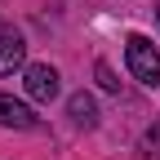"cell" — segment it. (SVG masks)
Returning a JSON list of instances; mask_svg holds the SVG:
<instances>
[{
	"label": "cell",
	"mask_w": 160,
	"mask_h": 160,
	"mask_svg": "<svg viewBox=\"0 0 160 160\" xmlns=\"http://www.w3.org/2000/svg\"><path fill=\"white\" fill-rule=\"evenodd\" d=\"M67 111H71V120H76L80 129H93V125H98V102H93L89 93H71Z\"/></svg>",
	"instance_id": "obj_5"
},
{
	"label": "cell",
	"mask_w": 160,
	"mask_h": 160,
	"mask_svg": "<svg viewBox=\"0 0 160 160\" xmlns=\"http://www.w3.org/2000/svg\"><path fill=\"white\" fill-rule=\"evenodd\" d=\"M0 125H5V129H36L40 120H36V111H31L27 102H18V98L0 93Z\"/></svg>",
	"instance_id": "obj_4"
},
{
	"label": "cell",
	"mask_w": 160,
	"mask_h": 160,
	"mask_svg": "<svg viewBox=\"0 0 160 160\" xmlns=\"http://www.w3.org/2000/svg\"><path fill=\"white\" fill-rule=\"evenodd\" d=\"M125 62H129V76L138 80V85L160 89V49L147 36H129L125 40Z\"/></svg>",
	"instance_id": "obj_1"
},
{
	"label": "cell",
	"mask_w": 160,
	"mask_h": 160,
	"mask_svg": "<svg viewBox=\"0 0 160 160\" xmlns=\"http://www.w3.org/2000/svg\"><path fill=\"white\" fill-rule=\"evenodd\" d=\"M22 62H27V45H22V36H18L5 18H0V76H13Z\"/></svg>",
	"instance_id": "obj_2"
},
{
	"label": "cell",
	"mask_w": 160,
	"mask_h": 160,
	"mask_svg": "<svg viewBox=\"0 0 160 160\" xmlns=\"http://www.w3.org/2000/svg\"><path fill=\"white\" fill-rule=\"evenodd\" d=\"M98 80H102V89H107V93H116V89H120V80L111 76V67H107V62H98Z\"/></svg>",
	"instance_id": "obj_6"
},
{
	"label": "cell",
	"mask_w": 160,
	"mask_h": 160,
	"mask_svg": "<svg viewBox=\"0 0 160 160\" xmlns=\"http://www.w3.org/2000/svg\"><path fill=\"white\" fill-rule=\"evenodd\" d=\"M156 18H160V5H156Z\"/></svg>",
	"instance_id": "obj_7"
},
{
	"label": "cell",
	"mask_w": 160,
	"mask_h": 160,
	"mask_svg": "<svg viewBox=\"0 0 160 160\" xmlns=\"http://www.w3.org/2000/svg\"><path fill=\"white\" fill-rule=\"evenodd\" d=\"M58 89H62V85H58V71L49 62H31L27 67V93L36 98V102H53Z\"/></svg>",
	"instance_id": "obj_3"
}]
</instances>
